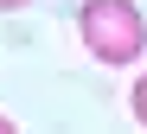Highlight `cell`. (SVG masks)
Here are the masks:
<instances>
[{
  "label": "cell",
  "mask_w": 147,
  "mask_h": 134,
  "mask_svg": "<svg viewBox=\"0 0 147 134\" xmlns=\"http://www.w3.org/2000/svg\"><path fill=\"white\" fill-rule=\"evenodd\" d=\"M128 109H134V121L147 128V77H141V83H134V96H128Z\"/></svg>",
  "instance_id": "cell-2"
},
{
  "label": "cell",
  "mask_w": 147,
  "mask_h": 134,
  "mask_svg": "<svg viewBox=\"0 0 147 134\" xmlns=\"http://www.w3.org/2000/svg\"><path fill=\"white\" fill-rule=\"evenodd\" d=\"M13 7H26V0H0V13H13Z\"/></svg>",
  "instance_id": "cell-3"
},
{
  "label": "cell",
  "mask_w": 147,
  "mask_h": 134,
  "mask_svg": "<svg viewBox=\"0 0 147 134\" xmlns=\"http://www.w3.org/2000/svg\"><path fill=\"white\" fill-rule=\"evenodd\" d=\"M77 32H83V51L96 64H134L141 51H147V19L134 0H83V13H77Z\"/></svg>",
  "instance_id": "cell-1"
},
{
  "label": "cell",
  "mask_w": 147,
  "mask_h": 134,
  "mask_svg": "<svg viewBox=\"0 0 147 134\" xmlns=\"http://www.w3.org/2000/svg\"><path fill=\"white\" fill-rule=\"evenodd\" d=\"M0 134H13V121H7V115H0Z\"/></svg>",
  "instance_id": "cell-4"
}]
</instances>
